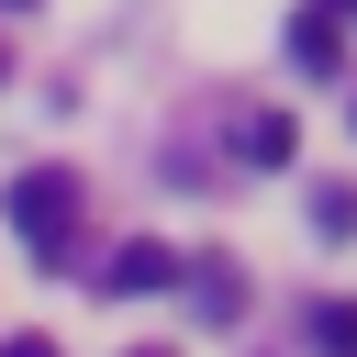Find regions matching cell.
I'll use <instances>...</instances> for the list:
<instances>
[{"label": "cell", "instance_id": "cell-2", "mask_svg": "<svg viewBox=\"0 0 357 357\" xmlns=\"http://www.w3.org/2000/svg\"><path fill=\"white\" fill-rule=\"evenodd\" d=\"M167 279H178L167 245H123V257H112V290H167Z\"/></svg>", "mask_w": 357, "mask_h": 357}, {"label": "cell", "instance_id": "cell-7", "mask_svg": "<svg viewBox=\"0 0 357 357\" xmlns=\"http://www.w3.org/2000/svg\"><path fill=\"white\" fill-rule=\"evenodd\" d=\"M0 11H22V0H0Z\"/></svg>", "mask_w": 357, "mask_h": 357}, {"label": "cell", "instance_id": "cell-3", "mask_svg": "<svg viewBox=\"0 0 357 357\" xmlns=\"http://www.w3.org/2000/svg\"><path fill=\"white\" fill-rule=\"evenodd\" d=\"M290 67H312V78L335 67V22H324V11H301V22H290Z\"/></svg>", "mask_w": 357, "mask_h": 357}, {"label": "cell", "instance_id": "cell-8", "mask_svg": "<svg viewBox=\"0 0 357 357\" xmlns=\"http://www.w3.org/2000/svg\"><path fill=\"white\" fill-rule=\"evenodd\" d=\"M335 11H357V0H335Z\"/></svg>", "mask_w": 357, "mask_h": 357}, {"label": "cell", "instance_id": "cell-6", "mask_svg": "<svg viewBox=\"0 0 357 357\" xmlns=\"http://www.w3.org/2000/svg\"><path fill=\"white\" fill-rule=\"evenodd\" d=\"M0 357H56V346H45V335H11V346H0Z\"/></svg>", "mask_w": 357, "mask_h": 357}, {"label": "cell", "instance_id": "cell-4", "mask_svg": "<svg viewBox=\"0 0 357 357\" xmlns=\"http://www.w3.org/2000/svg\"><path fill=\"white\" fill-rule=\"evenodd\" d=\"M312 346L324 357H357V301H312Z\"/></svg>", "mask_w": 357, "mask_h": 357}, {"label": "cell", "instance_id": "cell-1", "mask_svg": "<svg viewBox=\"0 0 357 357\" xmlns=\"http://www.w3.org/2000/svg\"><path fill=\"white\" fill-rule=\"evenodd\" d=\"M11 223H22V245H33V257H67V234H78V178L22 167V178H11Z\"/></svg>", "mask_w": 357, "mask_h": 357}, {"label": "cell", "instance_id": "cell-5", "mask_svg": "<svg viewBox=\"0 0 357 357\" xmlns=\"http://www.w3.org/2000/svg\"><path fill=\"white\" fill-rule=\"evenodd\" d=\"M245 156H268V167H279V156H290V112H257V123H245Z\"/></svg>", "mask_w": 357, "mask_h": 357}]
</instances>
